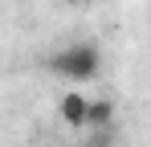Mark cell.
<instances>
[{"label":"cell","instance_id":"2","mask_svg":"<svg viewBox=\"0 0 151 147\" xmlns=\"http://www.w3.org/2000/svg\"><path fill=\"white\" fill-rule=\"evenodd\" d=\"M57 115H61V122L70 131H82L86 127V94L82 90H65L61 102H57Z\"/></svg>","mask_w":151,"mask_h":147},{"label":"cell","instance_id":"1","mask_svg":"<svg viewBox=\"0 0 151 147\" xmlns=\"http://www.w3.org/2000/svg\"><path fill=\"white\" fill-rule=\"evenodd\" d=\"M49 70L65 82H94L102 70V53L94 45H65L61 53H53Z\"/></svg>","mask_w":151,"mask_h":147},{"label":"cell","instance_id":"3","mask_svg":"<svg viewBox=\"0 0 151 147\" xmlns=\"http://www.w3.org/2000/svg\"><path fill=\"white\" fill-rule=\"evenodd\" d=\"M114 127V102L110 98H86V127L82 131H102Z\"/></svg>","mask_w":151,"mask_h":147},{"label":"cell","instance_id":"4","mask_svg":"<svg viewBox=\"0 0 151 147\" xmlns=\"http://www.w3.org/2000/svg\"><path fill=\"white\" fill-rule=\"evenodd\" d=\"M119 139H114V127H102V131H90V139H86V147H114Z\"/></svg>","mask_w":151,"mask_h":147}]
</instances>
